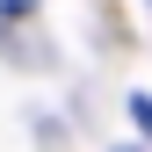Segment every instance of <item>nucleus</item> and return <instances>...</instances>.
Returning <instances> with one entry per match:
<instances>
[{"mask_svg":"<svg viewBox=\"0 0 152 152\" xmlns=\"http://www.w3.org/2000/svg\"><path fill=\"white\" fill-rule=\"evenodd\" d=\"M130 116H138V130H152V94H130Z\"/></svg>","mask_w":152,"mask_h":152,"instance_id":"nucleus-1","label":"nucleus"}]
</instances>
